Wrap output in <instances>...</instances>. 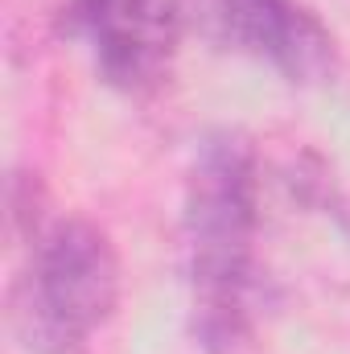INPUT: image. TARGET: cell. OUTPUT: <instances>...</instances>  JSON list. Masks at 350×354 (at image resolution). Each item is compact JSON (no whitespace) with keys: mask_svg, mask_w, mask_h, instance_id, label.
Here are the masks:
<instances>
[{"mask_svg":"<svg viewBox=\"0 0 350 354\" xmlns=\"http://www.w3.org/2000/svg\"><path fill=\"white\" fill-rule=\"evenodd\" d=\"M120 301L111 239L83 218L58 223L33 248L17 284L12 326L29 354H79Z\"/></svg>","mask_w":350,"mask_h":354,"instance_id":"7a4b0ae2","label":"cell"},{"mask_svg":"<svg viewBox=\"0 0 350 354\" xmlns=\"http://www.w3.org/2000/svg\"><path fill=\"white\" fill-rule=\"evenodd\" d=\"M256 157L243 136L214 132L185 177L190 330L206 354H239L256 326Z\"/></svg>","mask_w":350,"mask_h":354,"instance_id":"6da1fadb","label":"cell"},{"mask_svg":"<svg viewBox=\"0 0 350 354\" xmlns=\"http://www.w3.org/2000/svg\"><path fill=\"white\" fill-rule=\"evenodd\" d=\"M219 29L288 83H322L334 71V37L297 0H219Z\"/></svg>","mask_w":350,"mask_h":354,"instance_id":"277c9868","label":"cell"},{"mask_svg":"<svg viewBox=\"0 0 350 354\" xmlns=\"http://www.w3.org/2000/svg\"><path fill=\"white\" fill-rule=\"evenodd\" d=\"M71 25L91 46L95 71L120 91L153 87L169 62L174 29L157 0H75Z\"/></svg>","mask_w":350,"mask_h":354,"instance_id":"3957f363","label":"cell"}]
</instances>
